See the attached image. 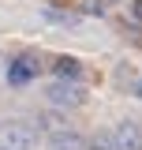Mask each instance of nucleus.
<instances>
[{"label":"nucleus","mask_w":142,"mask_h":150,"mask_svg":"<svg viewBox=\"0 0 142 150\" xmlns=\"http://www.w3.org/2000/svg\"><path fill=\"white\" fill-rule=\"evenodd\" d=\"M37 68H41V64H37V56H19V60H11V64H8V83H11V86H26V83H34L37 79Z\"/></svg>","instance_id":"nucleus-2"},{"label":"nucleus","mask_w":142,"mask_h":150,"mask_svg":"<svg viewBox=\"0 0 142 150\" xmlns=\"http://www.w3.org/2000/svg\"><path fill=\"white\" fill-rule=\"evenodd\" d=\"M34 131L26 128V124H8L4 128V146L8 150H34Z\"/></svg>","instance_id":"nucleus-3"},{"label":"nucleus","mask_w":142,"mask_h":150,"mask_svg":"<svg viewBox=\"0 0 142 150\" xmlns=\"http://www.w3.org/2000/svg\"><path fill=\"white\" fill-rule=\"evenodd\" d=\"M86 150H116V143H112V135H97V139H90Z\"/></svg>","instance_id":"nucleus-7"},{"label":"nucleus","mask_w":142,"mask_h":150,"mask_svg":"<svg viewBox=\"0 0 142 150\" xmlns=\"http://www.w3.org/2000/svg\"><path fill=\"white\" fill-rule=\"evenodd\" d=\"M53 150H86L90 143L82 139V135H75V131H67V128H60V131H53Z\"/></svg>","instance_id":"nucleus-5"},{"label":"nucleus","mask_w":142,"mask_h":150,"mask_svg":"<svg viewBox=\"0 0 142 150\" xmlns=\"http://www.w3.org/2000/svg\"><path fill=\"white\" fill-rule=\"evenodd\" d=\"M112 143H116V150H142V131L131 120H124V124H116V131H112Z\"/></svg>","instance_id":"nucleus-4"},{"label":"nucleus","mask_w":142,"mask_h":150,"mask_svg":"<svg viewBox=\"0 0 142 150\" xmlns=\"http://www.w3.org/2000/svg\"><path fill=\"white\" fill-rule=\"evenodd\" d=\"M53 71H56V79H79V75H82V64H79L75 56H60L53 64Z\"/></svg>","instance_id":"nucleus-6"},{"label":"nucleus","mask_w":142,"mask_h":150,"mask_svg":"<svg viewBox=\"0 0 142 150\" xmlns=\"http://www.w3.org/2000/svg\"><path fill=\"white\" fill-rule=\"evenodd\" d=\"M49 101L53 105H60V109H79L82 101H86V94H82V86L75 83V79H56V83H49Z\"/></svg>","instance_id":"nucleus-1"},{"label":"nucleus","mask_w":142,"mask_h":150,"mask_svg":"<svg viewBox=\"0 0 142 150\" xmlns=\"http://www.w3.org/2000/svg\"><path fill=\"white\" fill-rule=\"evenodd\" d=\"M131 15H135V19L142 23V0H135V4H131Z\"/></svg>","instance_id":"nucleus-8"},{"label":"nucleus","mask_w":142,"mask_h":150,"mask_svg":"<svg viewBox=\"0 0 142 150\" xmlns=\"http://www.w3.org/2000/svg\"><path fill=\"white\" fill-rule=\"evenodd\" d=\"M135 94H138V98H142V79H138V86H135Z\"/></svg>","instance_id":"nucleus-9"},{"label":"nucleus","mask_w":142,"mask_h":150,"mask_svg":"<svg viewBox=\"0 0 142 150\" xmlns=\"http://www.w3.org/2000/svg\"><path fill=\"white\" fill-rule=\"evenodd\" d=\"M0 150H8V146H4V143H0Z\"/></svg>","instance_id":"nucleus-10"}]
</instances>
